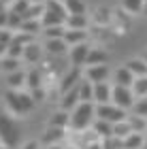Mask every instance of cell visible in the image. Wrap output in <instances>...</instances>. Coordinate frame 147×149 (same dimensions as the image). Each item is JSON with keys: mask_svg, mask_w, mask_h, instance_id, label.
Returning a JSON list of instances; mask_svg holds the SVG:
<instances>
[{"mask_svg": "<svg viewBox=\"0 0 147 149\" xmlns=\"http://www.w3.org/2000/svg\"><path fill=\"white\" fill-rule=\"evenodd\" d=\"M22 143V128L9 113L0 111V145L4 149H15Z\"/></svg>", "mask_w": 147, "mask_h": 149, "instance_id": "1", "label": "cell"}, {"mask_svg": "<svg viewBox=\"0 0 147 149\" xmlns=\"http://www.w3.org/2000/svg\"><path fill=\"white\" fill-rule=\"evenodd\" d=\"M96 121V104L94 102H79L77 109L70 113V128L77 132H85Z\"/></svg>", "mask_w": 147, "mask_h": 149, "instance_id": "2", "label": "cell"}, {"mask_svg": "<svg viewBox=\"0 0 147 149\" xmlns=\"http://www.w3.org/2000/svg\"><path fill=\"white\" fill-rule=\"evenodd\" d=\"M4 102L9 107V111L13 115H28L32 109H34V98L32 94L28 92H22V90H9L4 94Z\"/></svg>", "mask_w": 147, "mask_h": 149, "instance_id": "3", "label": "cell"}, {"mask_svg": "<svg viewBox=\"0 0 147 149\" xmlns=\"http://www.w3.org/2000/svg\"><path fill=\"white\" fill-rule=\"evenodd\" d=\"M128 115H130L128 111H122L113 102H109V104H96V119H102V121H107V124H111V126L119 124V121H126Z\"/></svg>", "mask_w": 147, "mask_h": 149, "instance_id": "4", "label": "cell"}, {"mask_svg": "<svg viewBox=\"0 0 147 149\" xmlns=\"http://www.w3.org/2000/svg\"><path fill=\"white\" fill-rule=\"evenodd\" d=\"M111 102L119 107L122 111H132V107L137 102V96L132 92V87H119V85H113V94H111Z\"/></svg>", "mask_w": 147, "mask_h": 149, "instance_id": "5", "label": "cell"}, {"mask_svg": "<svg viewBox=\"0 0 147 149\" xmlns=\"http://www.w3.org/2000/svg\"><path fill=\"white\" fill-rule=\"evenodd\" d=\"M111 68L107 64H100V66H88L83 72V79L85 81H90V83H107V81L111 79Z\"/></svg>", "mask_w": 147, "mask_h": 149, "instance_id": "6", "label": "cell"}, {"mask_svg": "<svg viewBox=\"0 0 147 149\" xmlns=\"http://www.w3.org/2000/svg\"><path fill=\"white\" fill-rule=\"evenodd\" d=\"M90 49H92V45H90V43H81V45L70 47V49H68V58H70L72 68H83L85 62H88Z\"/></svg>", "mask_w": 147, "mask_h": 149, "instance_id": "7", "label": "cell"}, {"mask_svg": "<svg viewBox=\"0 0 147 149\" xmlns=\"http://www.w3.org/2000/svg\"><path fill=\"white\" fill-rule=\"evenodd\" d=\"M81 81H83L81 68H70L68 72H64L62 81H60V96H62V94H66V92H70V90H75Z\"/></svg>", "mask_w": 147, "mask_h": 149, "instance_id": "8", "label": "cell"}, {"mask_svg": "<svg viewBox=\"0 0 147 149\" xmlns=\"http://www.w3.org/2000/svg\"><path fill=\"white\" fill-rule=\"evenodd\" d=\"M111 79H113V85H119V87H132L134 83V74H132L126 66H119L111 72Z\"/></svg>", "mask_w": 147, "mask_h": 149, "instance_id": "9", "label": "cell"}, {"mask_svg": "<svg viewBox=\"0 0 147 149\" xmlns=\"http://www.w3.org/2000/svg\"><path fill=\"white\" fill-rule=\"evenodd\" d=\"M77 87H79V85H77ZM77 87L60 96V109H62V111H66V113H72V111L77 109V104L81 102V100H79V90H77Z\"/></svg>", "mask_w": 147, "mask_h": 149, "instance_id": "10", "label": "cell"}, {"mask_svg": "<svg viewBox=\"0 0 147 149\" xmlns=\"http://www.w3.org/2000/svg\"><path fill=\"white\" fill-rule=\"evenodd\" d=\"M111 94H113V85L109 81L107 83H96L94 85V104H109Z\"/></svg>", "mask_w": 147, "mask_h": 149, "instance_id": "11", "label": "cell"}, {"mask_svg": "<svg viewBox=\"0 0 147 149\" xmlns=\"http://www.w3.org/2000/svg\"><path fill=\"white\" fill-rule=\"evenodd\" d=\"M41 58H43V45H38L36 40H34V43H30V45H26L22 62H26V64H38V62H41Z\"/></svg>", "mask_w": 147, "mask_h": 149, "instance_id": "12", "label": "cell"}, {"mask_svg": "<svg viewBox=\"0 0 147 149\" xmlns=\"http://www.w3.org/2000/svg\"><path fill=\"white\" fill-rule=\"evenodd\" d=\"M43 49L49 53V56H64V53H68L70 47L66 45L64 38H53V40H45Z\"/></svg>", "mask_w": 147, "mask_h": 149, "instance_id": "13", "label": "cell"}, {"mask_svg": "<svg viewBox=\"0 0 147 149\" xmlns=\"http://www.w3.org/2000/svg\"><path fill=\"white\" fill-rule=\"evenodd\" d=\"M26 87H28L30 92L43 90V74H41V70H38V68L26 70Z\"/></svg>", "mask_w": 147, "mask_h": 149, "instance_id": "14", "label": "cell"}, {"mask_svg": "<svg viewBox=\"0 0 147 149\" xmlns=\"http://www.w3.org/2000/svg\"><path fill=\"white\" fill-rule=\"evenodd\" d=\"M124 66L134 74V79L137 77H147V62H145L143 58H130Z\"/></svg>", "mask_w": 147, "mask_h": 149, "instance_id": "15", "label": "cell"}, {"mask_svg": "<svg viewBox=\"0 0 147 149\" xmlns=\"http://www.w3.org/2000/svg\"><path fill=\"white\" fill-rule=\"evenodd\" d=\"M49 128H60V130L70 128V113H66L62 109H60L58 113H53L49 117Z\"/></svg>", "mask_w": 147, "mask_h": 149, "instance_id": "16", "label": "cell"}, {"mask_svg": "<svg viewBox=\"0 0 147 149\" xmlns=\"http://www.w3.org/2000/svg\"><path fill=\"white\" fill-rule=\"evenodd\" d=\"M107 60H109V53H107L105 49H100V47H92L85 66H100V64H107Z\"/></svg>", "mask_w": 147, "mask_h": 149, "instance_id": "17", "label": "cell"}, {"mask_svg": "<svg viewBox=\"0 0 147 149\" xmlns=\"http://www.w3.org/2000/svg\"><path fill=\"white\" fill-rule=\"evenodd\" d=\"M64 26H66V30H88L90 19H88V15H68Z\"/></svg>", "mask_w": 147, "mask_h": 149, "instance_id": "18", "label": "cell"}, {"mask_svg": "<svg viewBox=\"0 0 147 149\" xmlns=\"http://www.w3.org/2000/svg\"><path fill=\"white\" fill-rule=\"evenodd\" d=\"M64 40H66V45H68V47L88 43V30H66Z\"/></svg>", "mask_w": 147, "mask_h": 149, "instance_id": "19", "label": "cell"}, {"mask_svg": "<svg viewBox=\"0 0 147 149\" xmlns=\"http://www.w3.org/2000/svg\"><path fill=\"white\" fill-rule=\"evenodd\" d=\"M122 147L124 149H145V134L130 132L128 136L122 141Z\"/></svg>", "mask_w": 147, "mask_h": 149, "instance_id": "20", "label": "cell"}, {"mask_svg": "<svg viewBox=\"0 0 147 149\" xmlns=\"http://www.w3.org/2000/svg\"><path fill=\"white\" fill-rule=\"evenodd\" d=\"M92 130H94V134H96L98 139H102V141H107V139L113 136V126L107 124V121H102V119H96L94 126H92Z\"/></svg>", "mask_w": 147, "mask_h": 149, "instance_id": "21", "label": "cell"}, {"mask_svg": "<svg viewBox=\"0 0 147 149\" xmlns=\"http://www.w3.org/2000/svg\"><path fill=\"white\" fill-rule=\"evenodd\" d=\"M6 85H9V90H22L26 85V70H17V72H11L6 74Z\"/></svg>", "mask_w": 147, "mask_h": 149, "instance_id": "22", "label": "cell"}, {"mask_svg": "<svg viewBox=\"0 0 147 149\" xmlns=\"http://www.w3.org/2000/svg\"><path fill=\"white\" fill-rule=\"evenodd\" d=\"M79 100L81 102H94V83H90V81H81L79 83Z\"/></svg>", "mask_w": 147, "mask_h": 149, "instance_id": "23", "label": "cell"}, {"mask_svg": "<svg viewBox=\"0 0 147 149\" xmlns=\"http://www.w3.org/2000/svg\"><path fill=\"white\" fill-rule=\"evenodd\" d=\"M64 132L66 130H60V128H47V130H45V134H43V143L45 145H58L60 141L64 139Z\"/></svg>", "mask_w": 147, "mask_h": 149, "instance_id": "24", "label": "cell"}, {"mask_svg": "<svg viewBox=\"0 0 147 149\" xmlns=\"http://www.w3.org/2000/svg\"><path fill=\"white\" fill-rule=\"evenodd\" d=\"M19 32H24V34H28V36H36V34L43 32V24L38 22V19H28V22L22 24Z\"/></svg>", "mask_w": 147, "mask_h": 149, "instance_id": "25", "label": "cell"}, {"mask_svg": "<svg viewBox=\"0 0 147 149\" xmlns=\"http://www.w3.org/2000/svg\"><path fill=\"white\" fill-rule=\"evenodd\" d=\"M68 15H85V2L83 0H62Z\"/></svg>", "mask_w": 147, "mask_h": 149, "instance_id": "26", "label": "cell"}, {"mask_svg": "<svg viewBox=\"0 0 147 149\" xmlns=\"http://www.w3.org/2000/svg\"><path fill=\"white\" fill-rule=\"evenodd\" d=\"M128 124L132 132L139 134H147V119L145 117H137V115H128Z\"/></svg>", "mask_w": 147, "mask_h": 149, "instance_id": "27", "label": "cell"}, {"mask_svg": "<svg viewBox=\"0 0 147 149\" xmlns=\"http://www.w3.org/2000/svg\"><path fill=\"white\" fill-rule=\"evenodd\" d=\"M64 34H66V26H53V28H43V36H45V40L64 38Z\"/></svg>", "mask_w": 147, "mask_h": 149, "instance_id": "28", "label": "cell"}, {"mask_svg": "<svg viewBox=\"0 0 147 149\" xmlns=\"http://www.w3.org/2000/svg\"><path fill=\"white\" fill-rule=\"evenodd\" d=\"M132 92L137 98H147V77H137L132 83Z\"/></svg>", "mask_w": 147, "mask_h": 149, "instance_id": "29", "label": "cell"}, {"mask_svg": "<svg viewBox=\"0 0 147 149\" xmlns=\"http://www.w3.org/2000/svg\"><path fill=\"white\" fill-rule=\"evenodd\" d=\"M43 15H45V4H30V9L24 15V22H28V19H38L41 22Z\"/></svg>", "mask_w": 147, "mask_h": 149, "instance_id": "30", "label": "cell"}, {"mask_svg": "<svg viewBox=\"0 0 147 149\" xmlns=\"http://www.w3.org/2000/svg\"><path fill=\"white\" fill-rule=\"evenodd\" d=\"M24 49H26V45L17 43V40L13 38V40H11V45H9V49H6V58H15V60H22V58H24Z\"/></svg>", "mask_w": 147, "mask_h": 149, "instance_id": "31", "label": "cell"}, {"mask_svg": "<svg viewBox=\"0 0 147 149\" xmlns=\"http://www.w3.org/2000/svg\"><path fill=\"white\" fill-rule=\"evenodd\" d=\"M22 70V60H15V58H2V72L11 74V72H17Z\"/></svg>", "mask_w": 147, "mask_h": 149, "instance_id": "32", "label": "cell"}, {"mask_svg": "<svg viewBox=\"0 0 147 149\" xmlns=\"http://www.w3.org/2000/svg\"><path fill=\"white\" fill-rule=\"evenodd\" d=\"M132 130H130V124H128V119L126 121H119V124H115L113 126V136L115 139H119V141H124L126 136H128Z\"/></svg>", "mask_w": 147, "mask_h": 149, "instance_id": "33", "label": "cell"}, {"mask_svg": "<svg viewBox=\"0 0 147 149\" xmlns=\"http://www.w3.org/2000/svg\"><path fill=\"white\" fill-rule=\"evenodd\" d=\"M145 0H124V11H128L130 15H139L143 13Z\"/></svg>", "mask_w": 147, "mask_h": 149, "instance_id": "34", "label": "cell"}, {"mask_svg": "<svg viewBox=\"0 0 147 149\" xmlns=\"http://www.w3.org/2000/svg\"><path fill=\"white\" fill-rule=\"evenodd\" d=\"M130 113L137 115V117H145L147 119V98H137V102H134Z\"/></svg>", "mask_w": 147, "mask_h": 149, "instance_id": "35", "label": "cell"}, {"mask_svg": "<svg viewBox=\"0 0 147 149\" xmlns=\"http://www.w3.org/2000/svg\"><path fill=\"white\" fill-rule=\"evenodd\" d=\"M22 24H24V17L17 15V13H13V11H9V30L11 32H19Z\"/></svg>", "mask_w": 147, "mask_h": 149, "instance_id": "36", "label": "cell"}, {"mask_svg": "<svg viewBox=\"0 0 147 149\" xmlns=\"http://www.w3.org/2000/svg\"><path fill=\"white\" fill-rule=\"evenodd\" d=\"M30 9V0H15V2L11 4V9L9 11H13V13H17V15H26V11Z\"/></svg>", "mask_w": 147, "mask_h": 149, "instance_id": "37", "label": "cell"}, {"mask_svg": "<svg viewBox=\"0 0 147 149\" xmlns=\"http://www.w3.org/2000/svg\"><path fill=\"white\" fill-rule=\"evenodd\" d=\"M96 15H98V17H96V24H105V26H107V24L111 22V11H109V9H98Z\"/></svg>", "mask_w": 147, "mask_h": 149, "instance_id": "38", "label": "cell"}, {"mask_svg": "<svg viewBox=\"0 0 147 149\" xmlns=\"http://www.w3.org/2000/svg\"><path fill=\"white\" fill-rule=\"evenodd\" d=\"M0 30H9V9L0 13Z\"/></svg>", "mask_w": 147, "mask_h": 149, "instance_id": "39", "label": "cell"}, {"mask_svg": "<svg viewBox=\"0 0 147 149\" xmlns=\"http://www.w3.org/2000/svg\"><path fill=\"white\" fill-rule=\"evenodd\" d=\"M6 49H9V45H2V43H0V60L6 58Z\"/></svg>", "mask_w": 147, "mask_h": 149, "instance_id": "40", "label": "cell"}, {"mask_svg": "<svg viewBox=\"0 0 147 149\" xmlns=\"http://www.w3.org/2000/svg\"><path fill=\"white\" fill-rule=\"evenodd\" d=\"M22 149H38V143H34V141H30V143H26Z\"/></svg>", "mask_w": 147, "mask_h": 149, "instance_id": "41", "label": "cell"}, {"mask_svg": "<svg viewBox=\"0 0 147 149\" xmlns=\"http://www.w3.org/2000/svg\"><path fill=\"white\" fill-rule=\"evenodd\" d=\"M0 2H2L4 6H9V9H11V4H13V2H15V0H0Z\"/></svg>", "mask_w": 147, "mask_h": 149, "instance_id": "42", "label": "cell"}, {"mask_svg": "<svg viewBox=\"0 0 147 149\" xmlns=\"http://www.w3.org/2000/svg\"><path fill=\"white\" fill-rule=\"evenodd\" d=\"M47 0H30V4H45Z\"/></svg>", "mask_w": 147, "mask_h": 149, "instance_id": "43", "label": "cell"}, {"mask_svg": "<svg viewBox=\"0 0 147 149\" xmlns=\"http://www.w3.org/2000/svg\"><path fill=\"white\" fill-rule=\"evenodd\" d=\"M47 149H62V147H60V143H58V145H49Z\"/></svg>", "mask_w": 147, "mask_h": 149, "instance_id": "44", "label": "cell"}, {"mask_svg": "<svg viewBox=\"0 0 147 149\" xmlns=\"http://www.w3.org/2000/svg\"><path fill=\"white\" fill-rule=\"evenodd\" d=\"M143 15L147 17V0H145V6H143Z\"/></svg>", "mask_w": 147, "mask_h": 149, "instance_id": "45", "label": "cell"}, {"mask_svg": "<svg viewBox=\"0 0 147 149\" xmlns=\"http://www.w3.org/2000/svg\"><path fill=\"white\" fill-rule=\"evenodd\" d=\"M2 11H6V6H4L2 2H0V13H2Z\"/></svg>", "mask_w": 147, "mask_h": 149, "instance_id": "46", "label": "cell"}, {"mask_svg": "<svg viewBox=\"0 0 147 149\" xmlns=\"http://www.w3.org/2000/svg\"><path fill=\"white\" fill-rule=\"evenodd\" d=\"M143 60H145V62H147V51H145V53H143Z\"/></svg>", "mask_w": 147, "mask_h": 149, "instance_id": "47", "label": "cell"}, {"mask_svg": "<svg viewBox=\"0 0 147 149\" xmlns=\"http://www.w3.org/2000/svg\"><path fill=\"white\" fill-rule=\"evenodd\" d=\"M145 149H147V134H145Z\"/></svg>", "mask_w": 147, "mask_h": 149, "instance_id": "48", "label": "cell"}, {"mask_svg": "<svg viewBox=\"0 0 147 149\" xmlns=\"http://www.w3.org/2000/svg\"><path fill=\"white\" fill-rule=\"evenodd\" d=\"M0 70H2V60H0Z\"/></svg>", "mask_w": 147, "mask_h": 149, "instance_id": "49", "label": "cell"}]
</instances>
